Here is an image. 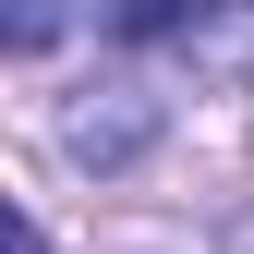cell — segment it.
<instances>
[{
    "mask_svg": "<svg viewBox=\"0 0 254 254\" xmlns=\"http://www.w3.org/2000/svg\"><path fill=\"white\" fill-rule=\"evenodd\" d=\"M61 145H73L85 170H133V157L157 145V97H145V85H97V97L61 121Z\"/></svg>",
    "mask_w": 254,
    "mask_h": 254,
    "instance_id": "obj_1",
    "label": "cell"
},
{
    "mask_svg": "<svg viewBox=\"0 0 254 254\" xmlns=\"http://www.w3.org/2000/svg\"><path fill=\"white\" fill-rule=\"evenodd\" d=\"M109 12V37H133V49H157V37H194V24L218 12V0H97Z\"/></svg>",
    "mask_w": 254,
    "mask_h": 254,
    "instance_id": "obj_2",
    "label": "cell"
},
{
    "mask_svg": "<svg viewBox=\"0 0 254 254\" xmlns=\"http://www.w3.org/2000/svg\"><path fill=\"white\" fill-rule=\"evenodd\" d=\"M49 24H61L49 0H12V49H49Z\"/></svg>",
    "mask_w": 254,
    "mask_h": 254,
    "instance_id": "obj_3",
    "label": "cell"
},
{
    "mask_svg": "<svg viewBox=\"0 0 254 254\" xmlns=\"http://www.w3.org/2000/svg\"><path fill=\"white\" fill-rule=\"evenodd\" d=\"M12 254H49V230H37V218H12Z\"/></svg>",
    "mask_w": 254,
    "mask_h": 254,
    "instance_id": "obj_4",
    "label": "cell"
}]
</instances>
